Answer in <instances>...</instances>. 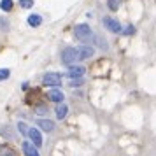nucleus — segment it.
<instances>
[{
  "label": "nucleus",
  "instance_id": "f3484780",
  "mask_svg": "<svg viewBox=\"0 0 156 156\" xmlns=\"http://www.w3.org/2000/svg\"><path fill=\"white\" fill-rule=\"evenodd\" d=\"M20 5H21L23 9H30L34 5V0H20Z\"/></svg>",
  "mask_w": 156,
  "mask_h": 156
},
{
  "label": "nucleus",
  "instance_id": "9b49d317",
  "mask_svg": "<svg viewBox=\"0 0 156 156\" xmlns=\"http://www.w3.org/2000/svg\"><path fill=\"white\" fill-rule=\"evenodd\" d=\"M67 112H69L67 105H65V104H58V107H56V118L58 119H63L65 116H67Z\"/></svg>",
  "mask_w": 156,
  "mask_h": 156
},
{
  "label": "nucleus",
  "instance_id": "f8f14e48",
  "mask_svg": "<svg viewBox=\"0 0 156 156\" xmlns=\"http://www.w3.org/2000/svg\"><path fill=\"white\" fill-rule=\"evenodd\" d=\"M41 23H42V18H41L39 14H30L28 16V25L30 27H39Z\"/></svg>",
  "mask_w": 156,
  "mask_h": 156
},
{
  "label": "nucleus",
  "instance_id": "423d86ee",
  "mask_svg": "<svg viewBox=\"0 0 156 156\" xmlns=\"http://www.w3.org/2000/svg\"><path fill=\"white\" fill-rule=\"evenodd\" d=\"M84 67H74V65H70V69H69V72H67V74H69V77L70 79H79L81 77V76H83V74H84Z\"/></svg>",
  "mask_w": 156,
  "mask_h": 156
},
{
  "label": "nucleus",
  "instance_id": "f03ea898",
  "mask_svg": "<svg viewBox=\"0 0 156 156\" xmlns=\"http://www.w3.org/2000/svg\"><path fill=\"white\" fill-rule=\"evenodd\" d=\"M74 35H76V39H79L81 42H86V41H90V37L93 35L91 28L88 27V25H77L76 28H74Z\"/></svg>",
  "mask_w": 156,
  "mask_h": 156
},
{
  "label": "nucleus",
  "instance_id": "39448f33",
  "mask_svg": "<svg viewBox=\"0 0 156 156\" xmlns=\"http://www.w3.org/2000/svg\"><path fill=\"white\" fill-rule=\"evenodd\" d=\"M28 137L32 139V142H34L35 147H41V146H42V135H41V132H39L37 128H30L28 130Z\"/></svg>",
  "mask_w": 156,
  "mask_h": 156
},
{
  "label": "nucleus",
  "instance_id": "2eb2a0df",
  "mask_svg": "<svg viewBox=\"0 0 156 156\" xmlns=\"http://www.w3.org/2000/svg\"><path fill=\"white\" fill-rule=\"evenodd\" d=\"M119 2H121V0H107V5H109V9H111V11H118V7H119Z\"/></svg>",
  "mask_w": 156,
  "mask_h": 156
},
{
  "label": "nucleus",
  "instance_id": "a211bd4d",
  "mask_svg": "<svg viewBox=\"0 0 156 156\" xmlns=\"http://www.w3.org/2000/svg\"><path fill=\"white\" fill-rule=\"evenodd\" d=\"M123 34H125V35H133L135 34V27L133 25H128L126 30H123Z\"/></svg>",
  "mask_w": 156,
  "mask_h": 156
},
{
  "label": "nucleus",
  "instance_id": "9d476101",
  "mask_svg": "<svg viewBox=\"0 0 156 156\" xmlns=\"http://www.w3.org/2000/svg\"><path fill=\"white\" fill-rule=\"evenodd\" d=\"M79 51H81V58L83 60L93 56V53H95V49H93L91 46H79Z\"/></svg>",
  "mask_w": 156,
  "mask_h": 156
},
{
  "label": "nucleus",
  "instance_id": "4468645a",
  "mask_svg": "<svg viewBox=\"0 0 156 156\" xmlns=\"http://www.w3.org/2000/svg\"><path fill=\"white\" fill-rule=\"evenodd\" d=\"M0 9L2 11H11L12 9V0H2L0 2Z\"/></svg>",
  "mask_w": 156,
  "mask_h": 156
},
{
  "label": "nucleus",
  "instance_id": "20e7f679",
  "mask_svg": "<svg viewBox=\"0 0 156 156\" xmlns=\"http://www.w3.org/2000/svg\"><path fill=\"white\" fill-rule=\"evenodd\" d=\"M104 25H105V27L111 30V32H114V34L121 32L119 21H118V20H114V18H111V16H105V18H104Z\"/></svg>",
  "mask_w": 156,
  "mask_h": 156
},
{
  "label": "nucleus",
  "instance_id": "f257e3e1",
  "mask_svg": "<svg viewBox=\"0 0 156 156\" xmlns=\"http://www.w3.org/2000/svg\"><path fill=\"white\" fill-rule=\"evenodd\" d=\"M83 60L81 58V51H79V46L77 48H65L63 53H62V62L65 65H74L76 62Z\"/></svg>",
  "mask_w": 156,
  "mask_h": 156
},
{
  "label": "nucleus",
  "instance_id": "6ab92c4d",
  "mask_svg": "<svg viewBox=\"0 0 156 156\" xmlns=\"http://www.w3.org/2000/svg\"><path fill=\"white\" fill-rule=\"evenodd\" d=\"M18 130H20L23 135H28V128H27V125H25V123H18Z\"/></svg>",
  "mask_w": 156,
  "mask_h": 156
},
{
  "label": "nucleus",
  "instance_id": "1a4fd4ad",
  "mask_svg": "<svg viewBox=\"0 0 156 156\" xmlns=\"http://www.w3.org/2000/svg\"><path fill=\"white\" fill-rule=\"evenodd\" d=\"M37 126H41L44 132H53L55 130V123L49 119H39L37 121Z\"/></svg>",
  "mask_w": 156,
  "mask_h": 156
},
{
  "label": "nucleus",
  "instance_id": "dca6fc26",
  "mask_svg": "<svg viewBox=\"0 0 156 156\" xmlns=\"http://www.w3.org/2000/svg\"><path fill=\"white\" fill-rule=\"evenodd\" d=\"M9 76H11V70H9V69H0V81L9 79Z\"/></svg>",
  "mask_w": 156,
  "mask_h": 156
},
{
  "label": "nucleus",
  "instance_id": "6e6552de",
  "mask_svg": "<svg viewBox=\"0 0 156 156\" xmlns=\"http://www.w3.org/2000/svg\"><path fill=\"white\" fill-rule=\"evenodd\" d=\"M48 98L53 100V102H56V104H60V102H63V93L60 91V90H51L49 93H48Z\"/></svg>",
  "mask_w": 156,
  "mask_h": 156
},
{
  "label": "nucleus",
  "instance_id": "ddd939ff",
  "mask_svg": "<svg viewBox=\"0 0 156 156\" xmlns=\"http://www.w3.org/2000/svg\"><path fill=\"white\" fill-rule=\"evenodd\" d=\"M0 156H16V153H14V149H11L9 146L0 144Z\"/></svg>",
  "mask_w": 156,
  "mask_h": 156
},
{
  "label": "nucleus",
  "instance_id": "412c9836",
  "mask_svg": "<svg viewBox=\"0 0 156 156\" xmlns=\"http://www.w3.org/2000/svg\"><path fill=\"white\" fill-rule=\"evenodd\" d=\"M81 84H83V79H72V81H70V86H72V88L81 86Z\"/></svg>",
  "mask_w": 156,
  "mask_h": 156
},
{
  "label": "nucleus",
  "instance_id": "0eeeda50",
  "mask_svg": "<svg viewBox=\"0 0 156 156\" xmlns=\"http://www.w3.org/2000/svg\"><path fill=\"white\" fill-rule=\"evenodd\" d=\"M21 147H23L25 156H39V151L34 147V144H32V142H23Z\"/></svg>",
  "mask_w": 156,
  "mask_h": 156
},
{
  "label": "nucleus",
  "instance_id": "aec40b11",
  "mask_svg": "<svg viewBox=\"0 0 156 156\" xmlns=\"http://www.w3.org/2000/svg\"><path fill=\"white\" fill-rule=\"evenodd\" d=\"M97 39V42H98V46L102 48V49H107V44H105V39H102V37H95Z\"/></svg>",
  "mask_w": 156,
  "mask_h": 156
},
{
  "label": "nucleus",
  "instance_id": "7ed1b4c3",
  "mask_svg": "<svg viewBox=\"0 0 156 156\" xmlns=\"http://www.w3.org/2000/svg\"><path fill=\"white\" fill-rule=\"evenodd\" d=\"M42 84L44 86H51V88H56V86L62 84V76L56 74V72H48L42 77Z\"/></svg>",
  "mask_w": 156,
  "mask_h": 156
}]
</instances>
